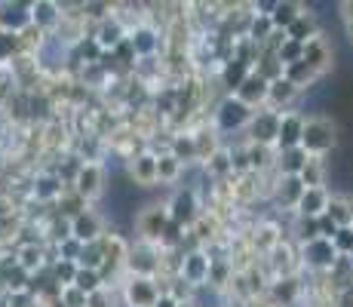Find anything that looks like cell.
<instances>
[{"mask_svg":"<svg viewBox=\"0 0 353 307\" xmlns=\"http://www.w3.org/2000/svg\"><path fill=\"white\" fill-rule=\"evenodd\" d=\"M338 246H341V249H350L353 252V234H350V230H338Z\"/></svg>","mask_w":353,"mask_h":307,"instance_id":"cell-30","label":"cell"},{"mask_svg":"<svg viewBox=\"0 0 353 307\" xmlns=\"http://www.w3.org/2000/svg\"><path fill=\"white\" fill-rule=\"evenodd\" d=\"M59 22V6L50 3V0H40V3H31V25L40 28H52Z\"/></svg>","mask_w":353,"mask_h":307,"instance_id":"cell-7","label":"cell"},{"mask_svg":"<svg viewBox=\"0 0 353 307\" xmlns=\"http://www.w3.org/2000/svg\"><path fill=\"white\" fill-rule=\"evenodd\" d=\"M126 301L129 307H157V289L148 279H132L126 286Z\"/></svg>","mask_w":353,"mask_h":307,"instance_id":"cell-4","label":"cell"},{"mask_svg":"<svg viewBox=\"0 0 353 307\" xmlns=\"http://www.w3.org/2000/svg\"><path fill=\"white\" fill-rule=\"evenodd\" d=\"M332 95H335V83L320 80L316 86H310V90H307V105L310 108H323L325 101H332Z\"/></svg>","mask_w":353,"mask_h":307,"instance_id":"cell-14","label":"cell"},{"mask_svg":"<svg viewBox=\"0 0 353 307\" xmlns=\"http://www.w3.org/2000/svg\"><path fill=\"white\" fill-rule=\"evenodd\" d=\"M350 258H353V252H350Z\"/></svg>","mask_w":353,"mask_h":307,"instance_id":"cell-35","label":"cell"},{"mask_svg":"<svg viewBox=\"0 0 353 307\" xmlns=\"http://www.w3.org/2000/svg\"><path fill=\"white\" fill-rule=\"evenodd\" d=\"M264 95H268V83H264L261 77H249V80L240 83V101L243 105H249V101H255V99H264Z\"/></svg>","mask_w":353,"mask_h":307,"instance_id":"cell-13","label":"cell"},{"mask_svg":"<svg viewBox=\"0 0 353 307\" xmlns=\"http://www.w3.org/2000/svg\"><path fill=\"white\" fill-rule=\"evenodd\" d=\"M99 230H101V224H99V218L92 215V212H77V215L71 218V237H74V240H77L80 246L96 243Z\"/></svg>","mask_w":353,"mask_h":307,"instance_id":"cell-3","label":"cell"},{"mask_svg":"<svg viewBox=\"0 0 353 307\" xmlns=\"http://www.w3.org/2000/svg\"><path fill=\"white\" fill-rule=\"evenodd\" d=\"M175 172H179V160H175V157H163V160H157V175L160 179H172Z\"/></svg>","mask_w":353,"mask_h":307,"instance_id":"cell-27","label":"cell"},{"mask_svg":"<svg viewBox=\"0 0 353 307\" xmlns=\"http://www.w3.org/2000/svg\"><path fill=\"white\" fill-rule=\"evenodd\" d=\"M298 203H301V212H304V215H310V218H314V215H320L323 209H329V200H325V194H323L320 188H314V190H304V194H301V200H298Z\"/></svg>","mask_w":353,"mask_h":307,"instance_id":"cell-9","label":"cell"},{"mask_svg":"<svg viewBox=\"0 0 353 307\" xmlns=\"http://www.w3.org/2000/svg\"><path fill=\"white\" fill-rule=\"evenodd\" d=\"M99 43L101 46H117L120 43V28H117V25H111V28H101Z\"/></svg>","mask_w":353,"mask_h":307,"instance_id":"cell-29","label":"cell"},{"mask_svg":"<svg viewBox=\"0 0 353 307\" xmlns=\"http://www.w3.org/2000/svg\"><path fill=\"white\" fill-rule=\"evenodd\" d=\"M0 37H3V31H0Z\"/></svg>","mask_w":353,"mask_h":307,"instance_id":"cell-34","label":"cell"},{"mask_svg":"<svg viewBox=\"0 0 353 307\" xmlns=\"http://www.w3.org/2000/svg\"><path fill=\"white\" fill-rule=\"evenodd\" d=\"M132 179L139 181V184H148V181H154L157 179V160L154 157H139V160L132 163Z\"/></svg>","mask_w":353,"mask_h":307,"instance_id":"cell-12","label":"cell"},{"mask_svg":"<svg viewBox=\"0 0 353 307\" xmlns=\"http://www.w3.org/2000/svg\"><path fill=\"white\" fill-rule=\"evenodd\" d=\"M74 188H77V194L86 197V200H90V197H99V190H101V169L92 166V163H90V166H83L77 172Z\"/></svg>","mask_w":353,"mask_h":307,"instance_id":"cell-6","label":"cell"},{"mask_svg":"<svg viewBox=\"0 0 353 307\" xmlns=\"http://www.w3.org/2000/svg\"><path fill=\"white\" fill-rule=\"evenodd\" d=\"M304 151H298V148H292V151H286V172H301L304 169Z\"/></svg>","mask_w":353,"mask_h":307,"instance_id":"cell-24","label":"cell"},{"mask_svg":"<svg viewBox=\"0 0 353 307\" xmlns=\"http://www.w3.org/2000/svg\"><path fill=\"white\" fill-rule=\"evenodd\" d=\"M276 139H280V145L283 148H295L298 141H301V120H295V117H286L280 123V132H276Z\"/></svg>","mask_w":353,"mask_h":307,"instance_id":"cell-11","label":"cell"},{"mask_svg":"<svg viewBox=\"0 0 353 307\" xmlns=\"http://www.w3.org/2000/svg\"><path fill=\"white\" fill-rule=\"evenodd\" d=\"M16 268H22L25 274H31L34 268H40V249H37V246H28V249L22 252V258H19Z\"/></svg>","mask_w":353,"mask_h":307,"instance_id":"cell-19","label":"cell"},{"mask_svg":"<svg viewBox=\"0 0 353 307\" xmlns=\"http://www.w3.org/2000/svg\"><path fill=\"white\" fill-rule=\"evenodd\" d=\"M59 194V179H40L37 181V197H43V200H50V197H56Z\"/></svg>","mask_w":353,"mask_h":307,"instance_id":"cell-25","label":"cell"},{"mask_svg":"<svg viewBox=\"0 0 353 307\" xmlns=\"http://www.w3.org/2000/svg\"><path fill=\"white\" fill-rule=\"evenodd\" d=\"M307 258L314 264H332L335 261V246H332V240H310L307 243Z\"/></svg>","mask_w":353,"mask_h":307,"instance_id":"cell-10","label":"cell"},{"mask_svg":"<svg viewBox=\"0 0 353 307\" xmlns=\"http://www.w3.org/2000/svg\"><path fill=\"white\" fill-rule=\"evenodd\" d=\"M335 135H332V126L325 120H310L307 126H301V148L304 151H314V154H323L332 148Z\"/></svg>","mask_w":353,"mask_h":307,"instance_id":"cell-1","label":"cell"},{"mask_svg":"<svg viewBox=\"0 0 353 307\" xmlns=\"http://www.w3.org/2000/svg\"><path fill=\"white\" fill-rule=\"evenodd\" d=\"M160 307H172V304H169V301H163V304H160Z\"/></svg>","mask_w":353,"mask_h":307,"instance_id":"cell-33","label":"cell"},{"mask_svg":"<svg viewBox=\"0 0 353 307\" xmlns=\"http://www.w3.org/2000/svg\"><path fill=\"white\" fill-rule=\"evenodd\" d=\"M206 274H209V264H206V258H203V255H191V258L185 261V277H188V279L200 283V279L206 277Z\"/></svg>","mask_w":353,"mask_h":307,"instance_id":"cell-17","label":"cell"},{"mask_svg":"<svg viewBox=\"0 0 353 307\" xmlns=\"http://www.w3.org/2000/svg\"><path fill=\"white\" fill-rule=\"evenodd\" d=\"M276 132H280V120H276V117H270V114H261V117L255 120V139L258 141H270Z\"/></svg>","mask_w":353,"mask_h":307,"instance_id":"cell-15","label":"cell"},{"mask_svg":"<svg viewBox=\"0 0 353 307\" xmlns=\"http://www.w3.org/2000/svg\"><path fill=\"white\" fill-rule=\"evenodd\" d=\"M31 25V3H0V31L22 34Z\"/></svg>","mask_w":353,"mask_h":307,"instance_id":"cell-2","label":"cell"},{"mask_svg":"<svg viewBox=\"0 0 353 307\" xmlns=\"http://www.w3.org/2000/svg\"><path fill=\"white\" fill-rule=\"evenodd\" d=\"M283 56H286V59H295V56H298V46H295V43H289L286 50H283Z\"/></svg>","mask_w":353,"mask_h":307,"instance_id":"cell-32","label":"cell"},{"mask_svg":"<svg viewBox=\"0 0 353 307\" xmlns=\"http://www.w3.org/2000/svg\"><path fill=\"white\" fill-rule=\"evenodd\" d=\"M56 274H59V279H65V286H71L74 274H77V264H74L71 258H62V261H59V268H56Z\"/></svg>","mask_w":353,"mask_h":307,"instance_id":"cell-26","label":"cell"},{"mask_svg":"<svg viewBox=\"0 0 353 307\" xmlns=\"http://www.w3.org/2000/svg\"><path fill=\"white\" fill-rule=\"evenodd\" d=\"M320 179H323V175H320V169H316V166H310V163H304V169H301V184H304V188H307V190H314L316 184H320Z\"/></svg>","mask_w":353,"mask_h":307,"instance_id":"cell-23","label":"cell"},{"mask_svg":"<svg viewBox=\"0 0 353 307\" xmlns=\"http://www.w3.org/2000/svg\"><path fill=\"white\" fill-rule=\"evenodd\" d=\"M74 289L77 292H83L86 298L90 295H96V292L101 289V277H99V270H83V268H77V274H74Z\"/></svg>","mask_w":353,"mask_h":307,"instance_id":"cell-8","label":"cell"},{"mask_svg":"<svg viewBox=\"0 0 353 307\" xmlns=\"http://www.w3.org/2000/svg\"><path fill=\"white\" fill-rule=\"evenodd\" d=\"M172 218H175V221H191V218H194V197L191 194H179V197H175Z\"/></svg>","mask_w":353,"mask_h":307,"instance_id":"cell-16","label":"cell"},{"mask_svg":"<svg viewBox=\"0 0 353 307\" xmlns=\"http://www.w3.org/2000/svg\"><path fill=\"white\" fill-rule=\"evenodd\" d=\"M249 105H243L240 99H228L225 105H221V111H219V120H221V126L225 129H236V126H243V123L249 120Z\"/></svg>","mask_w":353,"mask_h":307,"instance_id":"cell-5","label":"cell"},{"mask_svg":"<svg viewBox=\"0 0 353 307\" xmlns=\"http://www.w3.org/2000/svg\"><path fill=\"white\" fill-rule=\"evenodd\" d=\"M304 184H301V179H295V175H292V179H286V200H301V194H304Z\"/></svg>","mask_w":353,"mask_h":307,"instance_id":"cell-28","label":"cell"},{"mask_svg":"<svg viewBox=\"0 0 353 307\" xmlns=\"http://www.w3.org/2000/svg\"><path fill=\"white\" fill-rule=\"evenodd\" d=\"M270 95H274V99L276 101H286L289 99V95L292 92H295V83H292V80H276V83L274 86H270V90H268Z\"/></svg>","mask_w":353,"mask_h":307,"instance_id":"cell-22","label":"cell"},{"mask_svg":"<svg viewBox=\"0 0 353 307\" xmlns=\"http://www.w3.org/2000/svg\"><path fill=\"white\" fill-rule=\"evenodd\" d=\"M307 31L310 28L301 22V19H295V22H292V37H295V40H304V34H307Z\"/></svg>","mask_w":353,"mask_h":307,"instance_id":"cell-31","label":"cell"},{"mask_svg":"<svg viewBox=\"0 0 353 307\" xmlns=\"http://www.w3.org/2000/svg\"><path fill=\"white\" fill-rule=\"evenodd\" d=\"M295 19H298L295 6H292V3H276V10H274V22L276 25H292Z\"/></svg>","mask_w":353,"mask_h":307,"instance_id":"cell-20","label":"cell"},{"mask_svg":"<svg viewBox=\"0 0 353 307\" xmlns=\"http://www.w3.org/2000/svg\"><path fill=\"white\" fill-rule=\"evenodd\" d=\"M59 298H62L65 307H86V295H83V292H77L74 286H68V289Z\"/></svg>","mask_w":353,"mask_h":307,"instance_id":"cell-21","label":"cell"},{"mask_svg":"<svg viewBox=\"0 0 353 307\" xmlns=\"http://www.w3.org/2000/svg\"><path fill=\"white\" fill-rule=\"evenodd\" d=\"M154 46H157V40H154L151 31H139L132 37V50L141 52V56H148V52H154Z\"/></svg>","mask_w":353,"mask_h":307,"instance_id":"cell-18","label":"cell"}]
</instances>
